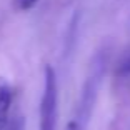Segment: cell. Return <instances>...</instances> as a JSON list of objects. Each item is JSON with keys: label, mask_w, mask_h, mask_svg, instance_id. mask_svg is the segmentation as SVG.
<instances>
[{"label": "cell", "mask_w": 130, "mask_h": 130, "mask_svg": "<svg viewBox=\"0 0 130 130\" xmlns=\"http://www.w3.org/2000/svg\"><path fill=\"white\" fill-rule=\"evenodd\" d=\"M25 128V122H23V117L22 115H15L13 119H10L7 122L4 130H23Z\"/></svg>", "instance_id": "cell-5"}, {"label": "cell", "mask_w": 130, "mask_h": 130, "mask_svg": "<svg viewBox=\"0 0 130 130\" xmlns=\"http://www.w3.org/2000/svg\"><path fill=\"white\" fill-rule=\"evenodd\" d=\"M17 4L20 10H30L38 4V0H17Z\"/></svg>", "instance_id": "cell-6"}, {"label": "cell", "mask_w": 130, "mask_h": 130, "mask_svg": "<svg viewBox=\"0 0 130 130\" xmlns=\"http://www.w3.org/2000/svg\"><path fill=\"white\" fill-rule=\"evenodd\" d=\"M103 57H99V63H93L92 67V73L87 77L82 90V97H80V105H78V113H77V122L82 127L85 125V122L88 120L90 113H92L93 103L97 99V90H99L100 80H102V73H103Z\"/></svg>", "instance_id": "cell-2"}, {"label": "cell", "mask_w": 130, "mask_h": 130, "mask_svg": "<svg viewBox=\"0 0 130 130\" xmlns=\"http://www.w3.org/2000/svg\"><path fill=\"white\" fill-rule=\"evenodd\" d=\"M65 130H84V127L77 122V120H72V122L67 125V128H65Z\"/></svg>", "instance_id": "cell-7"}, {"label": "cell", "mask_w": 130, "mask_h": 130, "mask_svg": "<svg viewBox=\"0 0 130 130\" xmlns=\"http://www.w3.org/2000/svg\"><path fill=\"white\" fill-rule=\"evenodd\" d=\"M57 103H58L57 75H55L54 67L45 65V69H43V92H42V100H40V128L38 130H55Z\"/></svg>", "instance_id": "cell-1"}, {"label": "cell", "mask_w": 130, "mask_h": 130, "mask_svg": "<svg viewBox=\"0 0 130 130\" xmlns=\"http://www.w3.org/2000/svg\"><path fill=\"white\" fill-rule=\"evenodd\" d=\"M10 105H12V88L8 82L0 77V130H4L8 122Z\"/></svg>", "instance_id": "cell-3"}, {"label": "cell", "mask_w": 130, "mask_h": 130, "mask_svg": "<svg viewBox=\"0 0 130 130\" xmlns=\"http://www.w3.org/2000/svg\"><path fill=\"white\" fill-rule=\"evenodd\" d=\"M115 75H117V77H128L130 75V50L122 57V60L117 63Z\"/></svg>", "instance_id": "cell-4"}]
</instances>
